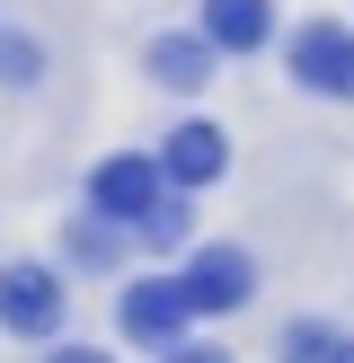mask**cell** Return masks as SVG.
Here are the masks:
<instances>
[{"label": "cell", "instance_id": "cell-1", "mask_svg": "<svg viewBox=\"0 0 354 363\" xmlns=\"http://www.w3.org/2000/svg\"><path fill=\"white\" fill-rule=\"evenodd\" d=\"M177 293H186V311H239L257 293V266H248V248H195Z\"/></svg>", "mask_w": 354, "mask_h": 363}, {"label": "cell", "instance_id": "cell-2", "mask_svg": "<svg viewBox=\"0 0 354 363\" xmlns=\"http://www.w3.org/2000/svg\"><path fill=\"white\" fill-rule=\"evenodd\" d=\"M0 328L9 337H53L62 328V284L45 266H9L0 275Z\"/></svg>", "mask_w": 354, "mask_h": 363}, {"label": "cell", "instance_id": "cell-3", "mask_svg": "<svg viewBox=\"0 0 354 363\" xmlns=\"http://www.w3.org/2000/svg\"><path fill=\"white\" fill-rule=\"evenodd\" d=\"M292 71H301L310 89H328V98H354V35L328 27V18L301 27V35H292Z\"/></svg>", "mask_w": 354, "mask_h": 363}, {"label": "cell", "instance_id": "cell-4", "mask_svg": "<svg viewBox=\"0 0 354 363\" xmlns=\"http://www.w3.org/2000/svg\"><path fill=\"white\" fill-rule=\"evenodd\" d=\"M169 186H212V177L230 169V142H222V124H177L169 133V151L151 160Z\"/></svg>", "mask_w": 354, "mask_h": 363}, {"label": "cell", "instance_id": "cell-5", "mask_svg": "<svg viewBox=\"0 0 354 363\" xmlns=\"http://www.w3.org/2000/svg\"><path fill=\"white\" fill-rule=\"evenodd\" d=\"M186 293L177 284H133L124 293V337H142V346H186Z\"/></svg>", "mask_w": 354, "mask_h": 363}, {"label": "cell", "instance_id": "cell-6", "mask_svg": "<svg viewBox=\"0 0 354 363\" xmlns=\"http://www.w3.org/2000/svg\"><path fill=\"white\" fill-rule=\"evenodd\" d=\"M88 195H98V213H115V222H142V213L159 204V169L151 160H98V177H88Z\"/></svg>", "mask_w": 354, "mask_h": 363}, {"label": "cell", "instance_id": "cell-7", "mask_svg": "<svg viewBox=\"0 0 354 363\" xmlns=\"http://www.w3.org/2000/svg\"><path fill=\"white\" fill-rule=\"evenodd\" d=\"M275 35V9L266 0H204V45L212 53H257Z\"/></svg>", "mask_w": 354, "mask_h": 363}, {"label": "cell", "instance_id": "cell-8", "mask_svg": "<svg viewBox=\"0 0 354 363\" xmlns=\"http://www.w3.org/2000/svg\"><path fill=\"white\" fill-rule=\"evenodd\" d=\"M151 80L204 89V80H212V45H204V35H159V45H151Z\"/></svg>", "mask_w": 354, "mask_h": 363}, {"label": "cell", "instance_id": "cell-9", "mask_svg": "<svg viewBox=\"0 0 354 363\" xmlns=\"http://www.w3.org/2000/svg\"><path fill=\"white\" fill-rule=\"evenodd\" d=\"M283 363H354V346L336 328H310L301 319V328H283Z\"/></svg>", "mask_w": 354, "mask_h": 363}, {"label": "cell", "instance_id": "cell-10", "mask_svg": "<svg viewBox=\"0 0 354 363\" xmlns=\"http://www.w3.org/2000/svg\"><path fill=\"white\" fill-rule=\"evenodd\" d=\"M35 71H45V53H35V35H0V80H35Z\"/></svg>", "mask_w": 354, "mask_h": 363}, {"label": "cell", "instance_id": "cell-11", "mask_svg": "<svg viewBox=\"0 0 354 363\" xmlns=\"http://www.w3.org/2000/svg\"><path fill=\"white\" fill-rule=\"evenodd\" d=\"M169 363H230V346H169Z\"/></svg>", "mask_w": 354, "mask_h": 363}, {"label": "cell", "instance_id": "cell-12", "mask_svg": "<svg viewBox=\"0 0 354 363\" xmlns=\"http://www.w3.org/2000/svg\"><path fill=\"white\" fill-rule=\"evenodd\" d=\"M53 363H115V354H88V346H71V354H53Z\"/></svg>", "mask_w": 354, "mask_h": 363}]
</instances>
